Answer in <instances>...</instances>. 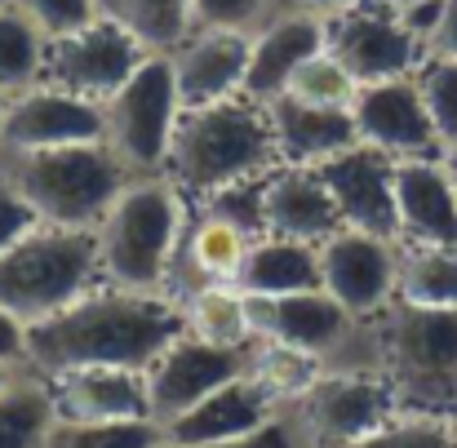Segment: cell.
<instances>
[{
    "instance_id": "obj_1",
    "label": "cell",
    "mask_w": 457,
    "mask_h": 448,
    "mask_svg": "<svg viewBox=\"0 0 457 448\" xmlns=\"http://www.w3.org/2000/svg\"><path fill=\"white\" fill-rule=\"evenodd\" d=\"M178 333H187V315L169 289H125L103 280L58 315L27 324L22 369L45 382L76 369H147Z\"/></svg>"
},
{
    "instance_id": "obj_2",
    "label": "cell",
    "mask_w": 457,
    "mask_h": 448,
    "mask_svg": "<svg viewBox=\"0 0 457 448\" xmlns=\"http://www.w3.org/2000/svg\"><path fill=\"white\" fill-rule=\"evenodd\" d=\"M280 164L267 103L222 98L209 107H191L178 116L164 178H173L187 195L209 200L222 187L262 178Z\"/></svg>"
},
{
    "instance_id": "obj_3",
    "label": "cell",
    "mask_w": 457,
    "mask_h": 448,
    "mask_svg": "<svg viewBox=\"0 0 457 448\" xmlns=\"http://www.w3.org/2000/svg\"><path fill=\"white\" fill-rule=\"evenodd\" d=\"M369 328L373 369L391 382L400 413L457 409V306H409L391 302Z\"/></svg>"
},
{
    "instance_id": "obj_4",
    "label": "cell",
    "mask_w": 457,
    "mask_h": 448,
    "mask_svg": "<svg viewBox=\"0 0 457 448\" xmlns=\"http://www.w3.org/2000/svg\"><path fill=\"white\" fill-rule=\"evenodd\" d=\"M187 222H191L187 191L173 178L164 173L129 178V187L94 227L103 280L125 289H169V271Z\"/></svg>"
},
{
    "instance_id": "obj_5",
    "label": "cell",
    "mask_w": 457,
    "mask_h": 448,
    "mask_svg": "<svg viewBox=\"0 0 457 448\" xmlns=\"http://www.w3.org/2000/svg\"><path fill=\"white\" fill-rule=\"evenodd\" d=\"M0 173L49 227H98L134 178L107 143L0 151Z\"/></svg>"
},
{
    "instance_id": "obj_6",
    "label": "cell",
    "mask_w": 457,
    "mask_h": 448,
    "mask_svg": "<svg viewBox=\"0 0 457 448\" xmlns=\"http://www.w3.org/2000/svg\"><path fill=\"white\" fill-rule=\"evenodd\" d=\"M103 285L94 227H31L0 253V306L22 324H40Z\"/></svg>"
},
{
    "instance_id": "obj_7",
    "label": "cell",
    "mask_w": 457,
    "mask_h": 448,
    "mask_svg": "<svg viewBox=\"0 0 457 448\" xmlns=\"http://www.w3.org/2000/svg\"><path fill=\"white\" fill-rule=\"evenodd\" d=\"M182 103L169 54H147L143 67L103 103V143L134 178H155L169 164Z\"/></svg>"
},
{
    "instance_id": "obj_8",
    "label": "cell",
    "mask_w": 457,
    "mask_h": 448,
    "mask_svg": "<svg viewBox=\"0 0 457 448\" xmlns=\"http://www.w3.org/2000/svg\"><path fill=\"white\" fill-rule=\"evenodd\" d=\"M306 448H346L382 431L400 404L378 369H324L320 382L285 409Z\"/></svg>"
},
{
    "instance_id": "obj_9",
    "label": "cell",
    "mask_w": 457,
    "mask_h": 448,
    "mask_svg": "<svg viewBox=\"0 0 457 448\" xmlns=\"http://www.w3.org/2000/svg\"><path fill=\"white\" fill-rule=\"evenodd\" d=\"M328 54L351 71L355 85L400 80L427 62V45L400 22L395 4L369 0L328 18Z\"/></svg>"
},
{
    "instance_id": "obj_10",
    "label": "cell",
    "mask_w": 457,
    "mask_h": 448,
    "mask_svg": "<svg viewBox=\"0 0 457 448\" xmlns=\"http://www.w3.org/2000/svg\"><path fill=\"white\" fill-rule=\"evenodd\" d=\"M147 54L152 49L134 31H125L120 22H112V18L98 13L89 27L49 40V76L45 80L103 107L143 67Z\"/></svg>"
},
{
    "instance_id": "obj_11",
    "label": "cell",
    "mask_w": 457,
    "mask_h": 448,
    "mask_svg": "<svg viewBox=\"0 0 457 448\" xmlns=\"http://www.w3.org/2000/svg\"><path fill=\"white\" fill-rule=\"evenodd\" d=\"M253 333L267 342L298 346L306 355H320L328 369H351V351L364 333V319H355L337 298L324 289L306 294H276V298H249Z\"/></svg>"
},
{
    "instance_id": "obj_12",
    "label": "cell",
    "mask_w": 457,
    "mask_h": 448,
    "mask_svg": "<svg viewBox=\"0 0 457 448\" xmlns=\"http://www.w3.org/2000/svg\"><path fill=\"white\" fill-rule=\"evenodd\" d=\"M253 351H231V346H213L204 337H195L191 328L178 333L152 364L143 369L147 377V404H152V422L164 427L178 413H187L191 404H200L204 395H213L218 386L236 382L240 373H249Z\"/></svg>"
},
{
    "instance_id": "obj_13",
    "label": "cell",
    "mask_w": 457,
    "mask_h": 448,
    "mask_svg": "<svg viewBox=\"0 0 457 448\" xmlns=\"http://www.w3.org/2000/svg\"><path fill=\"white\" fill-rule=\"evenodd\" d=\"M400 245L360 227H342L320 245V289L337 298L355 319H373L395 302Z\"/></svg>"
},
{
    "instance_id": "obj_14",
    "label": "cell",
    "mask_w": 457,
    "mask_h": 448,
    "mask_svg": "<svg viewBox=\"0 0 457 448\" xmlns=\"http://www.w3.org/2000/svg\"><path fill=\"white\" fill-rule=\"evenodd\" d=\"M320 182L328 187L337 213L346 227L400 240V218H395V155L355 143L320 164H311Z\"/></svg>"
},
{
    "instance_id": "obj_15",
    "label": "cell",
    "mask_w": 457,
    "mask_h": 448,
    "mask_svg": "<svg viewBox=\"0 0 457 448\" xmlns=\"http://www.w3.org/2000/svg\"><path fill=\"white\" fill-rule=\"evenodd\" d=\"M71 143H103V107L76 98L49 80L4 98L0 116V151H40L71 147Z\"/></svg>"
},
{
    "instance_id": "obj_16",
    "label": "cell",
    "mask_w": 457,
    "mask_h": 448,
    "mask_svg": "<svg viewBox=\"0 0 457 448\" xmlns=\"http://www.w3.org/2000/svg\"><path fill=\"white\" fill-rule=\"evenodd\" d=\"M351 116L360 129V143L386 151L395 160L409 155H445V143L431 125V112L422 103L418 89V71L400 76V80H378V85H360L351 98Z\"/></svg>"
},
{
    "instance_id": "obj_17",
    "label": "cell",
    "mask_w": 457,
    "mask_h": 448,
    "mask_svg": "<svg viewBox=\"0 0 457 448\" xmlns=\"http://www.w3.org/2000/svg\"><path fill=\"white\" fill-rule=\"evenodd\" d=\"M173 85L182 112L209 107L222 98L245 94V71H249V31L231 27H195L173 54Z\"/></svg>"
},
{
    "instance_id": "obj_18",
    "label": "cell",
    "mask_w": 457,
    "mask_h": 448,
    "mask_svg": "<svg viewBox=\"0 0 457 448\" xmlns=\"http://www.w3.org/2000/svg\"><path fill=\"white\" fill-rule=\"evenodd\" d=\"M328 45V18L311 9H289L258 22L249 31V71H245V98L271 103L289 89V76L311 54Z\"/></svg>"
},
{
    "instance_id": "obj_19",
    "label": "cell",
    "mask_w": 457,
    "mask_h": 448,
    "mask_svg": "<svg viewBox=\"0 0 457 448\" xmlns=\"http://www.w3.org/2000/svg\"><path fill=\"white\" fill-rule=\"evenodd\" d=\"M395 218L404 245L457 249V191L445 155L395 160Z\"/></svg>"
},
{
    "instance_id": "obj_20",
    "label": "cell",
    "mask_w": 457,
    "mask_h": 448,
    "mask_svg": "<svg viewBox=\"0 0 457 448\" xmlns=\"http://www.w3.org/2000/svg\"><path fill=\"white\" fill-rule=\"evenodd\" d=\"M262 227H267V236L324 245L346 222L311 164H276L262 178Z\"/></svg>"
},
{
    "instance_id": "obj_21",
    "label": "cell",
    "mask_w": 457,
    "mask_h": 448,
    "mask_svg": "<svg viewBox=\"0 0 457 448\" xmlns=\"http://www.w3.org/2000/svg\"><path fill=\"white\" fill-rule=\"evenodd\" d=\"M280 413L285 409L262 391V382L240 373L236 382L218 386L213 395H204L200 404H191L187 413L164 422L160 431H164V444H222V440L253 436L258 427H267Z\"/></svg>"
},
{
    "instance_id": "obj_22",
    "label": "cell",
    "mask_w": 457,
    "mask_h": 448,
    "mask_svg": "<svg viewBox=\"0 0 457 448\" xmlns=\"http://www.w3.org/2000/svg\"><path fill=\"white\" fill-rule=\"evenodd\" d=\"M62 422H134L152 418L143 369H76L49 377Z\"/></svg>"
},
{
    "instance_id": "obj_23",
    "label": "cell",
    "mask_w": 457,
    "mask_h": 448,
    "mask_svg": "<svg viewBox=\"0 0 457 448\" xmlns=\"http://www.w3.org/2000/svg\"><path fill=\"white\" fill-rule=\"evenodd\" d=\"M249 245H253V236H245L227 218L200 209L182 231V245H178V258H173V271H169V294L187 298L204 285H236Z\"/></svg>"
},
{
    "instance_id": "obj_24",
    "label": "cell",
    "mask_w": 457,
    "mask_h": 448,
    "mask_svg": "<svg viewBox=\"0 0 457 448\" xmlns=\"http://www.w3.org/2000/svg\"><path fill=\"white\" fill-rule=\"evenodd\" d=\"M267 116H271V138H276L280 164H320L360 143L351 107H320V103L280 94L267 103Z\"/></svg>"
},
{
    "instance_id": "obj_25",
    "label": "cell",
    "mask_w": 457,
    "mask_h": 448,
    "mask_svg": "<svg viewBox=\"0 0 457 448\" xmlns=\"http://www.w3.org/2000/svg\"><path fill=\"white\" fill-rule=\"evenodd\" d=\"M236 285L249 298H276V294L320 289V245L285 240V236H262V240L249 245Z\"/></svg>"
},
{
    "instance_id": "obj_26",
    "label": "cell",
    "mask_w": 457,
    "mask_h": 448,
    "mask_svg": "<svg viewBox=\"0 0 457 448\" xmlns=\"http://www.w3.org/2000/svg\"><path fill=\"white\" fill-rule=\"evenodd\" d=\"M182 315L187 328L213 346H231V351H253L258 333H253V315H249V294L240 285H204L195 294H187Z\"/></svg>"
},
{
    "instance_id": "obj_27",
    "label": "cell",
    "mask_w": 457,
    "mask_h": 448,
    "mask_svg": "<svg viewBox=\"0 0 457 448\" xmlns=\"http://www.w3.org/2000/svg\"><path fill=\"white\" fill-rule=\"evenodd\" d=\"M49 76V36L18 4H0V94L13 98Z\"/></svg>"
},
{
    "instance_id": "obj_28",
    "label": "cell",
    "mask_w": 457,
    "mask_h": 448,
    "mask_svg": "<svg viewBox=\"0 0 457 448\" xmlns=\"http://www.w3.org/2000/svg\"><path fill=\"white\" fill-rule=\"evenodd\" d=\"M54 422H58V409H54L49 382L22 369L0 391V448H45Z\"/></svg>"
},
{
    "instance_id": "obj_29",
    "label": "cell",
    "mask_w": 457,
    "mask_h": 448,
    "mask_svg": "<svg viewBox=\"0 0 457 448\" xmlns=\"http://www.w3.org/2000/svg\"><path fill=\"white\" fill-rule=\"evenodd\" d=\"M98 13L134 31L152 54H173L191 31V0H98Z\"/></svg>"
},
{
    "instance_id": "obj_30",
    "label": "cell",
    "mask_w": 457,
    "mask_h": 448,
    "mask_svg": "<svg viewBox=\"0 0 457 448\" xmlns=\"http://www.w3.org/2000/svg\"><path fill=\"white\" fill-rule=\"evenodd\" d=\"M395 302H409V306H457V249H436V245L400 249Z\"/></svg>"
},
{
    "instance_id": "obj_31",
    "label": "cell",
    "mask_w": 457,
    "mask_h": 448,
    "mask_svg": "<svg viewBox=\"0 0 457 448\" xmlns=\"http://www.w3.org/2000/svg\"><path fill=\"white\" fill-rule=\"evenodd\" d=\"M324 369H328V364H324L320 355H306V351H298V346L267 342V337H258L253 360H249V377H258L262 391H267L280 409H289L298 395H306V391L320 382Z\"/></svg>"
},
{
    "instance_id": "obj_32",
    "label": "cell",
    "mask_w": 457,
    "mask_h": 448,
    "mask_svg": "<svg viewBox=\"0 0 457 448\" xmlns=\"http://www.w3.org/2000/svg\"><path fill=\"white\" fill-rule=\"evenodd\" d=\"M164 431L152 418L134 422H54L45 448H160Z\"/></svg>"
},
{
    "instance_id": "obj_33",
    "label": "cell",
    "mask_w": 457,
    "mask_h": 448,
    "mask_svg": "<svg viewBox=\"0 0 457 448\" xmlns=\"http://www.w3.org/2000/svg\"><path fill=\"white\" fill-rule=\"evenodd\" d=\"M355 80H351V71L328 54V45L320 49V54H311L303 67L289 76V98H303V103H320V107H351V98H355Z\"/></svg>"
},
{
    "instance_id": "obj_34",
    "label": "cell",
    "mask_w": 457,
    "mask_h": 448,
    "mask_svg": "<svg viewBox=\"0 0 457 448\" xmlns=\"http://www.w3.org/2000/svg\"><path fill=\"white\" fill-rule=\"evenodd\" d=\"M346 448H457L453 422L440 413H395L382 431Z\"/></svg>"
},
{
    "instance_id": "obj_35",
    "label": "cell",
    "mask_w": 457,
    "mask_h": 448,
    "mask_svg": "<svg viewBox=\"0 0 457 448\" xmlns=\"http://www.w3.org/2000/svg\"><path fill=\"white\" fill-rule=\"evenodd\" d=\"M418 89L445 147L457 143V58H431L418 67Z\"/></svg>"
},
{
    "instance_id": "obj_36",
    "label": "cell",
    "mask_w": 457,
    "mask_h": 448,
    "mask_svg": "<svg viewBox=\"0 0 457 448\" xmlns=\"http://www.w3.org/2000/svg\"><path fill=\"white\" fill-rule=\"evenodd\" d=\"M9 4H18L31 22H40V31L49 40L71 36L98 18V0H9Z\"/></svg>"
},
{
    "instance_id": "obj_37",
    "label": "cell",
    "mask_w": 457,
    "mask_h": 448,
    "mask_svg": "<svg viewBox=\"0 0 457 448\" xmlns=\"http://www.w3.org/2000/svg\"><path fill=\"white\" fill-rule=\"evenodd\" d=\"M271 0H191L195 27H231V31H253L262 22Z\"/></svg>"
},
{
    "instance_id": "obj_38",
    "label": "cell",
    "mask_w": 457,
    "mask_h": 448,
    "mask_svg": "<svg viewBox=\"0 0 457 448\" xmlns=\"http://www.w3.org/2000/svg\"><path fill=\"white\" fill-rule=\"evenodd\" d=\"M31 227H40V218H36V209L22 200V191L0 173V253L9 249V245H18Z\"/></svg>"
},
{
    "instance_id": "obj_39",
    "label": "cell",
    "mask_w": 457,
    "mask_h": 448,
    "mask_svg": "<svg viewBox=\"0 0 457 448\" xmlns=\"http://www.w3.org/2000/svg\"><path fill=\"white\" fill-rule=\"evenodd\" d=\"M160 448H306L298 427L289 413L271 418L267 427H258L253 436H240V440H222V444H160Z\"/></svg>"
},
{
    "instance_id": "obj_40",
    "label": "cell",
    "mask_w": 457,
    "mask_h": 448,
    "mask_svg": "<svg viewBox=\"0 0 457 448\" xmlns=\"http://www.w3.org/2000/svg\"><path fill=\"white\" fill-rule=\"evenodd\" d=\"M0 364H13V369L27 364V324L9 315L4 306H0Z\"/></svg>"
},
{
    "instance_id": "obj_41",
    "label": "cell",
    "mask_w": 457,
    "mask_h": 448,
    "mask_svg": "<svg viewBox=\"0 0 457 448\" xmlns=\"http://www.w3.org/2000/svg\"><path fill=\"white\" fill-rule=\"evenodd\" d=\"M427 54L431 58H457V0H445V13L427 40Z\"/></svg>"
},
{
    "instance_id": "obj_42",
    "label": "cell",
    "mask_w": 457,
    "mask_h": 448,
    "mask_svg": "<svg viewBox=\"0 0 457 448\" xmlns=\"http://www.w3.org/2000/svg\"><path fill=\"white\" fill-rule=\"evenodd\" d=\"M289 9H311V13H324V18H333V13H346V9H355V4H369V0H285Z\"/></svg>"
},
{
    "instance_id": "obj_43",
    "label": "cell",
    "mask_w": 457,
    "mask_h": 448,
    "mask_svg": "<svg viewBox=\"0 0 457 448\" xmlns=\"http://www.w3.org/2000/svg\"><path fill=\"white\" fill-rule=\"evenodd\" d=\"M445 169H449V178H453V191H457V143H453V147H445Z\"/></svg>"
},
{
    "instance_id": "obj_44",
    "label": "cell",
    "mask_w": 457,
    "mask_h": 448,
    "mask_svg": "<svg viewBox=\"0 0 457 448\" xmlns=\"http://www.w3.org/2000/svg\"><path fill=\"white\" fill-rule=\"evenodd\" d=\"M18 373H22V369H13V364H0V391H4V386H9Z\"/></svg>"
},
{
    "instance_id": "obj_45",
    "label": "cell",
    "mask_w": 457,
    "mask_h": 448,
    "mask_svg": "<svg viewBox=\"0 0 457 448\" xmlns=\"http://www.w3.org/2000/svg\"><path fill=\"white\" fill-rule=\"evenodd\" d=\"M449 422H453V436H457V409H453V413H449Z\"/></svg>"
},
{
    "instance_id": "obj_46",
    "label": "cell",
    "mask_w": 457,
    "mask_h": 448,
    "mask_svg": "<svg viewBox=\"0 0 457 448\" xmlns=\"http://www.w3.org/2000/svg\"><path fill=\"white\" fill-rule=\"evenodd\" d=\"M386 4H409V0H386Z\"/></svg>"
},
{
    "instance_id": "obj_47",
    "label": "cell",
    "mask_w": 457,
    "mask_h": 448,
    "mask_svg": "<svg viewBox=\"0 0 457 448\" xmlns=\"http://www.w3.org/2000/svg\"><path fill=\"white\" fill-rule=\"evenodd\" d=\"M0 116H4V94H0Z\"/></svg>"
},
{
    "instance_id": "obj_48",
    "label": "cell",
    "mask_w": 457,
    "mask_h": 448,
    "mask_svg": "<svg viewBox=\"0 0 457 448\" xmlns=\"http://www.w3.org/2000/svg\"><path fill=\"white\" fill-rule=\"evenodd\" d=\"M0 4H4V0H0Z\"/></svg>"
}]
</instances>
